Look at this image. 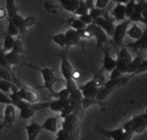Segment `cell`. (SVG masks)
Here are the masks:
<instances>
[{
	"mask_svg": "<svg viewBox=\"0 0 147 140\" xmlns=\"http://www.w3.org/2000/svg\"><path fill=\"white\" fill-rule=\"evenodd\" d=\"M0 67H2V69H4V70H6L9 73H11L13 76H15V74H14V71H13L12 67H11V65L9 64V62L6 61L5 52L2 50V48H0Z\"/></svg>",
	"mask_w": 147,
	"mask_h": 140,
	"instance_id": "cell-27",
	"label": "cell"
},
{
	"mask_svg": "<svg viewBox=\"0 0 147 140\" xmlns=\"http://www.w3.org/2000/svg\"><path fill=\"white\" fill-rule=\"evenodd\" d=\"M65 36V48H69L71 46H76L80 42V40L82 39L78 31L69 29L64 33Z\"/></svg>",
	"mask_w": 147,
	"mask_h": 140,
	"instance_id": "cell-12",
	"label": "cell"
},
{
	"mask_svg": "<svg viewBox=\"0 0 147 140\" xmlns=\"http://www.w3.org/2000/svg\"><path fill=\"white\" fill-rule=\"evenodd\" d=\"M0 78H1L2 80H6V81H9V82L15 83L18 88H20V83L18 82V79H17L15 76H13L11 73H9L6 70L2 69L1 67H0Z\"/></svg>",
	"mask_w": 147,
	"mask_h": 140,
	"instance_id": "cell-25",
	"label": "cell"
},
{
	"mask_svg": "<svg viewBox=\"0 0 147 140\" xmlns=\"http://www.w3.org/2000/svg\"><path fill=\"white\" fill-rule=\"evenodd\" d=\"M14 107H18L19 109V111H20L19 117H20L21 119H23V120H28V119H31L32 117L35 115V113H36L34 111V109H33L32 103L26 102V101L22 100V99L17 101V102L14 104Z\"/></svg>",
	"mask_w": 147,
	"mask_h": 140,
	"instance_id": "cell-7",
	"label": "cell"
},
{
	"mask_svg": "<svg viewBox=\"0 0 147 140\" xmlns=\"http://www.w3.org/2000/svg\"><path fill=\"white\" fill-rule=\"evenodd\" d=\"M146 71H147V60L146 59H143V61H142L141 64H140V67H138V70L136 71L135 75L140 74V73H144Z\"/></svg>",
	"mask_w": 147,
	"mask_h": 140,
	"instance_id": "cell-46",
	"label": "cell"
},
{
	"mask_svg": "<svg viewBox=\"0 0 147 140\" xmlns=\"http://www.w3.org/2000/svg\"><path fill=\"white\" fill-rule=\"evenodd\" d=\"M85 30H86V32H88V33L90 34V36L95 37L96 39H97L98 46H102L103 43L107 42V35H106V33H105L101 28H99L98 25H96L95 23L86 25Z\"/></svg>",
	"mask_w": 147,
	"mask_h": 140,
	"instance_id": "cell-8",
	"label": "cell"
},
{
	"mask_svg": "<svg viewBox=\"0 0 147 140\" xmlns=\"http://www.w3.org/2000/svg\"><path fill=\"white\" fill-rule=\"evenodd\" d=\"M121 76H123V74L121 73L119 70H117L116 67H115V69H113V70L110 72L109 79H116V78H120Z\"/></svg>",
	"mask_w": 147,
	"mask_h": 140,
	"instance_id": "cell-48",
	"label": "cell"
},
{
	"mask_svg": "<svg viewBox=\"0 0 147 140\" xmlns=\"http://www.w3.org/2000/svg\"><path fill=\"white\" fill-rule=\"evenodd\" d=\"M103 13H104L103 10L97 9V7H94L92 10L88 11V14L90 16V18L92 19V21L96 20L97 18H99V17H103Z\"/></svg>",
	"mask_w": 147,
	"mask_h": 140,
	"instance_id": "cell-36",
	"label": "cell"
},
{
	"mask_svg": "<svg viewBox=\"0 0 147 140\" xmlns=\"http://www.w3.org/2000/svg\"><path fill=\"white\" fill-rule=\"evenodd\" d=\"M116 67V59L109 55L108 51L104 50V58H103V63H102V70L106 72H111Z\"/></svg>",
	"mask_w": 147,
	"mask_h": 140,
	"instance_id": "cell-17",
	"label": "cell"
},
{
	"mask_svg": "<svg viewBox=\"0 0 147 140\" xmlns=\"http://www.w3.org/2000/svg\"><path fill=\"white\" fill-rule=\"evenodd\" d=\"M135 6H136V1H135V0H131V1H129L128 3H126V4H125V16H126V17H129V15L134 12Z\"/></svg>",
	"mask_w": 147,
	"mask_h": 140,
	"instance_id": "cell-39",
	"label": "cell"
},
{
	"mask_svg": "<svg viewBox=\"0 0 147 140\" xmlns=\"http://www.w3.org/2000/svg\"><path fill=\"white\" fill-rule=\"evenodd\" d=\"M113 1L116 3H120V4H126V3H128L131 0H113Z\"/></svg>",
	"mask_w": 147,
	"mask_h": 140,
	"instance_id": "cell-51",
	"label": "cell"
},
{
	"mask_svg": "<svg viewBox=\"0 0 147 140\" xmlns=\"http://www.w3.org/2000/svg\"><path fill=\"white\" fill-rule=\"evenodd\" d=\"M131 121L135 125V133H142L145 131L147 126V120H146V114H141V115L135 116L131 118Z\"/></svg>",
	"mask_w": 147,
	"mask_h": 140,
	"instance_id": "cell-13",
	"label": "cell"
},
{
	"mask_svg": "<svg viewBox=\"0 0 147 140\" xmlns=\"http://www.w3.org/2000/svg\"><path fill=\"white\" fill-rule=\"evenodd\" d=\"M110 93H111V91H110V90L104 88V86H100V88H99V90H98V93H97V95H96V100L99 101V102H101V101L105 100Z\"/></svg>",
	"mask_w": 147,
	"mask_h": 140,
	"instance_id": "cell-31",
	"label": "cell"
},
{
	"mask_svg": "<svg viewBox=\"0 0 147 140\" xmlns=\"http://www.w3.org/2000/svg\"><path fill=\"white\" fill-rule=\"evenodd\" d=\"M142 61H143V59H142V56L140 55V54H138V55H137L135 58H134V59H132L131 62L129 63V65L127 67V69H126V73L125 74L135 75L136 71L138 70V67H140V64H141Z\"/></svg>",
	"mask_w": 147,
	"mask_h": 140,
	"instance_id": "cell-22",
	"label": "cell"
},
{
	"mask_svg": "<svg viewBox=\"0 0 147 140\" xmlns=\"http://www.w3.org/2000/svg\"><path fill=\"white\" fill-rule=\"evenodd\" d=\"M132 57L130 55V53L128 52L127 48L123 46L122 49L120 50L119 53H118V56H117L116 59V69L119 70L121 73L124 75L126 73V69L129 65V63L131 62Z\"/></svg>",
	"mask_w": 147,
	"mask_h": 140,
	"instance_id": "cell-2",
	"label": "cell"
},
{
	"mask_svg": "<svg viewBox=\"0 0 147 140\" xmlns=\"http://www.w3.org/2000/svg\"><path fill=\"white\" fill-rule=\"evenodd\" d=\"M68 23L71 25V28L73 30H76V31H79V30H84L86 28V25L81 22L79 19H73V18H69L68 19Z\"/></svg>",
	"mask_w": 147,
	"mask_h": 140,
	"instance_id": "cell-32",
	"label": "cell"
},
{
	"mask_svg": "<svg viewBox=\"0 0 147 140\" xmlns=\"http://www.w3.org/2000/svg\"><path fill=\"white\" fill-rule=\"evenodd\" d=\"M57 137H56V140H68L69 139V134H68L67 132L64 131L63 128H61L60 131H57Z\"/></svg>",
	"mask_w": 147,
	"mask_h": 140,
	"instance_id": "cell-40",
	"label": "cell"
},
{
	"mask_svg": "<svg viewBox=\"0 0 147 140\" xmlns=\"http://www.w3.org/2000/svg\"><path fill=\"white\" fill-rule=\"evenodd\" d=\"M54 97H57V98H61V99H66V98L69 97V92L66 88H64L63 90H60V91L56 92L55 93V96Z\"/></svg>",
	"mask_w": 147,
	"mask_h": 140,
	"instance_id": "cell-41",
	"label": "cell"
},
{
	"mask_svg": "<svg viewBox=\"0 0 147 140\" xmlns=\"http://www.w3.org/2000/svg\"><path fill=\"white\" fill-rule=\"evenodd\" d=\"M6 16V11L5 9H3V7H0V19L4 18Z\"/></svg>",
	"mask_w": 147,
	"mask_h": 140,
	"instance_id": "cell-50",
	"label": "cell"
},
{
	"mask_svg": "<svg viewBox=\"0 0 147 140\" xmlns=\"http://www.w3.org/2000/svg\"><path fill=\"white\" fill-rule=\"evenodd\" d=\"M128 48H131L134 50H146L147 48V34L146 32H143L142 35L139 39H137V41L134 43L128 44Z\"/></svg>",
	"mask_w": 147,
	"mask_h": 140,
	"instance_id": "cell-21",
	"label": "cell"
},
{
	"mask_svg": "<svg viewBox=\"0 0 147 140\" xmlns=\"http://www.w3.org/2000/svg\"><path fill=\"white\" fill-rule=\"evenodd\" d=\"M0 103L1 104H12L11 102V99L9 97V94H5V93H3V92L0 91Z\"/></svg>",
	"mask_w": 147,
	"mask_h": 140,
	"instance_id": "cell-43",
	"label": "cell"
},
{
	"mask_svg": "<svg viewBox=\"0 0 147 140\" xmlns=\"http://www.w3.org/2000/svg\"><path fill=\"white\" fill-rule=\"evenodd\" d=\"M82 1H85V0H82Z\"/></svg>",
	"mask_w": 147,
	"mask_h": 140,
	"instance_id": "cell-54",
	"label": "cell"
},
{
	"mask_svg": "<svg viewBox=\"0 0 147 140\" xmlns=\"http://www.w3.org/2000/svg\"><path fill=\"white\" fill-rule=\"evenodd\" d=\"M78 19H79L81 22H83L85 25H89V24H92V23H94L92 19L90 18V16H89V14H84V15L79 16Z\"/></svg>",
	"mask_w": 147,
	"mask_h": 140,
	"instance_id": "cell-42",
	"label": "cell"
},
{
	"mask_svg": "<svg viewBox=\"0 0 147 140\" xmlns=\"http://www.w3.org/2000/svg\"><path fill=\"white\" fill-rule=\"evenodd\" d=\"M71 113H74V109H73V107H71V104H68L67 107H65L64 110H63L61 113H60V114H61V115H60V117H61V118L64 119L65 117H67L68 115H71Z\"/></svg>",
	"mask_w": 147,
	"mask_h": 140,
	"instance_id": "cell-45",
	"label": "cell"
},
{
	"mask_svg": "<svg viewBox=\"0 0 147 140\" xmlns=\"http://www.w3.org/2000/svg\"><path fill=\"white\" fill-rule=\"evenodd\" d=\"M59 2L61 3L62 7L65 11L74 13L78 7V5H79L80 0H59Z\"/></svg>",
	"mask_w": 147,
	"mask_h": 140,
	"instance_id": "cell-24",
	"label": "cell"
},
{
	"mask_svg": "<svg viewBox=\"0 0 147 140\" xmlns=\"http://www.w3.org/2000/svg\"><path fill=\"white\" fill-rule=\"evenodd\" d=\"M16 119L15 107L13 104H7L4 110V123L9 125H12Z\"/></svg>",
	"mask_w": 147,
	"mask_h": 140,
	"instance_id": "cell-19",
	"label": "cell"
},
{
	"mask_svg": "<svg viewBox=\"0 0 147 140\" xmlns=\"http://www.w3.org/2000/svg\"><path fill=\"white\" fill-rule=\"evenodd\" d=\"M19 90V88L15 83L6 81V80H1L0 81V91L5 93V94H9V93H14L17 92Z\"/></svg>",
	"mask_w": 147,
	"mask_h": 140,
	"instance_id": "cell-23",
	"label": "cell"
},
{
	"mask_svg": "<svg viewBox=\"0 0 147 140\" xmlns=\"http://www.w3.org/2000/svg\"><path fill=\"white\" fill-rule=\"evenodd\" d=\"M14 42H15V39H14V37L9 36V34L5 33V36H4V41H3L2 50L5 53L9 52V51H12L13 46H14Z\"/></svg>",
	"mask_w": 147,
	"mask_h": 140,
	"instance_id": "cell-30",
	"label": "cell"
},
{
	"mask_svg": "<svg viewBox=\"0 0 147 140\" xmlns=\"http://www.w3.org/2000/svg\"><path fill=\"white\" fill-rule=\"evenodd\" d=\"M68 104H69V100H68V98H66V99L57 98V99H55V100H51V101H49V109H51L53 112L61 113L62 111L64 110L65 107H67Z\"/></svg>",
	"mask_w": 147,
	"mask_h": 140,
	"instance_id": "cell-14",
	"label": "cell"
},
{
	"mask_svg": "<svg viewBox=\"0 0 147 140\" xmlns=\"http://www.w3.org/2000/svg\"><path fill=\"white\" fill-rule=\"evenodd\" d=\"M5 59L6 61L9 62V64L12 67V65H16V64L19 63L20 61V55L17 54L14 51H9V52L5 53Z\"/></svg>",
	"mask_w": 147,
	"mask_h": 140,
	"instance_id": "cell-28",
	"label": "cell"
},
{
	"mask_svg": "<svg viewBox=\"0 0 147 140\" xmlns=\"http://www.w3.org/2000/svg\"><path fill=\"white\" fill-rule=\"evenodd\" d=\"M99 131H101L100 133L105 135L106 137L110 138L111 140H131L132 135H134L124 132L122 128H118L116 130H110V131H106V130L99 128Z\"/></svg>",
	"mask_w": 147,
	"mask_h": 140,
	"instance_id": "cell-6",
	"label": "cell"
},
{
	"mask_svg": "<svg viewBox=\"0 0 147 140\" xmlns=\"http://www.w3.org/2000/svg\"><path fill=\"white\" fill-rule=\"evenodd\" d=\"M126 34H127L130 38L137 40V39H139L142 35H143V31L141 30V28H139L136 23H134L130 28L127 29V32H126Z\"/></svg>",
	"mask_w": 147,
	"mask_h": 140,
	"instance_id": "cell-26",
	"label": "cell"
},
{
	"mask_svg": "<svg viewBox=\"0 0 147 140\" xmlns=\"http://www.w3.org/2000/svg\"><path fill=\"white\" fill-rule=\"evenodd\" d=\"M25 131L28 135V140H36L40 132L42 131V128H41V124L37 122H32L25 126Z\"/></svg>",
	"mask_w": 147,
	"mask_h": 140,
	"instance_id": "cell-15",
	"label": "cell"
},
{
	"mask_svg": "<svg viewBox=\"0 0 147 140\" xmlns=\"http://www.w3.org/2000/svg\"><path fill=\"white\" fill-rule=\"evenodd\" d=\"M6 34H9V36L12 37H15V36H18L19 35V31L18 29L16 28L14 23L12 21H9V25H7V31H6Z\"/></svg>",
	"mask_w": 147,
	"mask_h": 140,
	"instance_id": "cell-38",
	"label": "cell"
},
{
	"mask_svg": "<svg viewBox=\"0 0 147 140\" xmlns=\"http://www.w3.org/2000/svg\"><path fill=\"white\" fill-rule=\"evenodd\" d=\"M100 88V85L95 79L90 80L88 82L84 83L79 88L81 95L83 98L85 99H96V95L98 93V90Z\"/></svg>",
	"mask_w": 147,
	"mask_h": 140,
	"instance_id": "cell-5",
	"label": "cell"
},
{
	"mask_svg": "<svg viewBox=\"0 0 147 140\" xmlns=\"http://www.w3.org/2000/svg\"><path fill=\"white\" fill-rule=\"evenodd\" d=\"M6 2V14L9 16V19L13 18L17 14V7L15 5V0H5Z\"/></svg>",
	"mask_w": 147,
	"mask_h": 140,
	"instance_id": "cell-29",
	"label": "cell"
},
{
	"mask_svg": "<svg viewBox=\"0 0 147 140\" xmlns=\"http://www.w3.org/2000/svg\"><path fill=\"white\" fill-rule=\"evenodd\" d=\"M1 80H2V79H1V78H0V81H1Z\"/></svg>",
	"mask_w": 147,
	"mask_h": 140,
	"instance_id": "cell-53",
	"label": "cell"
},
{
	"mask_svg": "<svg viewBox=\"0 0 147 140\" xmlns=\"http://www.w3.org/2000/svg\"><path fill=\"white\" fill-rule=\"evenodd\" d=\"M84 3H85V5L88 11H90V10H92L95 7V1L94 0H85Z\"/></svg>",
	"mask_w": 147,
	"mask_h": 140,
	"instance_id": "cell-49",
	"label": "cell"
},
{
	"mask_svg": "<svg viewBox=\"0 0 147 140\" xmlns=\"http://www.w3.org/2000/svg\"><path fill=\"white\" fill-rule=\"evenodd\" d=\"M109 0H96L95 2V7L100 10H104L106 7V5L108 4Z\"/></svg>",
	"mask_w": 147,
	"mask_h": 140,
	"instance_id": "cell-44",
	"label": "cell"
},
{
	"mask_svg": "<svg viewBox=\"0 0 147 140\" xmlns=\"http://www.w3.org/2000/svg\"><path fill=\"white\" fill-rule=\"evenodd\" d=\"M41 128L56 134L58 131V118L57 117H49L41 124Z\"/></svg>",
	"mask_w": 147,
	"mask_h": 140,
	"instance_id": "cell-16",
	"label": "cell"
},
{
	"mask_svg": "<svg viewBox=\"0 0 147 140\" xmlns=\"http://www.w3.org/2000/svg\"><path fill=\"white\" fill-rule=\"evenodd\" d=\"M4 125H6L5 123H4V122H2V124L0 125V131H1V130H2L3 128H4Z\"/></svg>",
	"mask_w": 147,
	"mask_h": 140,
	"instance_id": "cell-52",
	"label": "cell"
},
{
	"mask_svg": "<svg viewBox=\"0 0 147 140\" xmlns=\"http://www.w3.org/2000/svg\"><path fill=\"white\" fill-rule=\"evenodd\" d=\"M78 123H79V115H77L74 112L64 118V121L62 122V128L67 132L69 136H71V134L77 130Z\"/></svg>",
	"mask_w": 147,
	"mask_h": 140,
	"instance_id": "cell-9",
	"label": "cell"
},
{
	"mask_svg": "<svg viewBox=\"0 0 147 140\" xmlns=\"http://www.w3.org/2000/svg\"><path fill=\"white\" fill-rule=\"evenodd\" d=\"M74 67L69 63L68 59L65 56L61 57V74L64 78L65 82H68L71 80H74Z\"/></svg>",
	"mask_w": 147,
	"mask_h": 140,
	"instance_id": "cell-11",
	"label": "cell"
},
{
	"mask_svg": "<svg viewBox=\"0 0 147 140\" xmlns=\"http://www.w3.org/2000/svg\"><path fill=\"white\" fill-rule=\"evenodd\" d=\"M128 20L129 21H134V22H139V21H142L144 22V23H146V19L142 16V14L140 12H138V11H136V10H134V12L129 15L128 17Z\"/></svg>",
	"mask_w": 147,
	"mask_h": 140,
	"instance_id": "cell-34",
	"label": "cell"
},
{
	"mask_svg": "<svg viewBox=\"0 0 147 140\" xmlns=\"http://www.w3.org/2000/svg\"><path fill=\"white\" fill-rule=\"evenodd\" d=\"M12 51L16 52L17 54H19V55L23 54V52H24V49H23V43H22L21 40H20V39L15 40V42H14V46H13Z\"/></svg>",
	"mask_w": 147,
	"mask_h": 140,
	"instance_id": "cell-37",
	"label": "cell"
},
{
	"mask_svg": "<svg viewBox=\"0 0 147 140\" xmlns=\"http://www.w3.org/2000/svg\"><path fill=\"white\" fill-rule=\"evenodd\" d=\"M74 14H75V15H78V16L84 15V14H88V10H87V7H86L84 1L80 0L79 5H78V7L76 9V11L74 12Z\"/></svg>",
	"mask_w": 147,
	"mask_h": 140,
	"instance_id": "cell-35",
	"label": "cell"
},
{
	"mask_svg": "<svg viewBox=\"0 0 147 140\" xmlns=\"http://www.w3.org/2000/svg\"><path fill=\"white\" fill-rule=\"evenodd\" d=\"M94 23L104 31L107 36L113 37V30H115V24H113V22L110 19L105 18V17H99L96 20H94Z\"/></svg>",
	"mask_w": 147,
	"mask_h": 140,
	"instance_id": "cell-10",
	"label": "cell"
},
{
	"mask_svg": "<svg viewBox=\"0 0 147 140\" xmlns=\"http://www.w3.org/2000/svg\"><path fill=\"white\" fill-rule=\"evenodd\" d=\"M9 21H12L16 28L18 29L19 34H22V35H24L25 31H26V28H25V24H24V18H23L21 15H19V14H16V15L14 16L13 18L9 19Z\"/></svg>",
	"mask_w": 147,
	"mask_h": 140,
	"instance_id": "cell-20",
	"label": "cell"
},
{
	"mask_svg": "<svg viewBox=\"0 0 147 140\" xmlns=\"http://www.w3.org/2000/svg\"><path fill=\"white\" fill-rule=\"evenodd\" d=\"M36 23V19L35 17L33 16H28L26 18H24V24H25V28H31L32 25H34Z\"/></svg>",
	"mask_w": 147,
	"mask_h": 140,
	"instance_id": "cell-47",
	"label": "cell"
},
{
	"mask_svg": "<svg viewBox=\"0 0 147 140\" xmlns=\"http://www.w3.org/2000/svg\"><path fill=\"white\" fill-rule=\"evenodd\" d=\"M111 15H113V19L118 22H121V21H123V20H125V18H126L125 5H124V4L117 3L116 6L113 7V12H111Z\"/></svg>",
	"mask_w": 147,
	"mask_h": 140,
	"instance_id": "cell-18",
	"label": "cell"
},
{
	"mask_svg": "<svg viewBox=\"0 0 147 140\" xmlns=\"http://www.w3.org/2000/svg\"><path fill=\"white\" fill-rule=\"evenodd\" d=\"M40 71V73L42 75V78H43V84L41 86L38 88V90H42V88H45L47 91L52 94V96H55V93L56 92L54 91V85L56 83L58 82V81H62L61 79H59L58 77L56 76L53 70L49 69V67H45V69H41Z\"/></svg>",
	"mask_w": 147,
	"mask_h": 140,
	"instance_id": "cell-1",
	"label": "cell"
},
{
	"mask_svg": "<svg viewBox=\"0 0 147 140\" xmlns=\"http://www.w3.org/2000/svg\"><path fill=\"white\" fill-rule=\"evenodd\" d=\"M53 41L62 49H65V36L64 33H59L52 37Z\"/></svg>",
	"mask_w": 147,
	"mask_h": 140,
	"instance_id": "cell-33",
	"label": "cell"
},
{
	"mask_svg": "<svg viewBox=\"0 0 147 140\" xmlns=\"http://www.w3.org/2000/svg\"><path fill=\"white\" fill-rule=\"evenodd\" d=\"M17 93L22 100L30 102V103H36V102L40 101V96L38 94V92L34 88H30V86H26V85L20 86Z\"/></svg>",
	"mask_w": 147,
	"mask_h": 140,
	"instance_id": "cell-4",
	"label": "cell"
},
{
	"mask_svg": "<svg viewBox=\"0 0 147 140\" xmlns=\"http://www.w3.org/2000/svg\"><path fill=\"white\" fill-rule=\"evenodd\" d=\"M130 23L128 19H125L119 23V24L115 25V30H113V42L116 43L117 46H122L123 40L126 36V32L128 29V25Z\"/></svg>",
	"mask_w": 147,
	"mask_h": 140,
	"instance_id": "cell-3",
	"label": "cell"
}]
</instances>
